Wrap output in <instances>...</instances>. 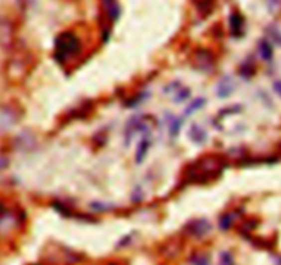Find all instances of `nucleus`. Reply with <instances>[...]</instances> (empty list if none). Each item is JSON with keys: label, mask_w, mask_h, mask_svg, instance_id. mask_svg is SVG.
Wrapping results in <instances>:
<instances>
[{"label": "nucleus", "mask_w": 281, "mask_h": 265, "mask_svg": "<svg viewBox=\"0 0 281 265\" xmlns=\"http://www.w3.org/2000/svg\"><path fill=\"white\" fill-rule=\"evenodd\" d=\"M81 51V41L77 36L72 32L61 33L55 40V58L63 63L67 59L80 54Z\"/></svg>", "instance_id": "obj_1"}, {"label": "nucleus", "mask_w": 281, "mask_h": 265, "mask_svg": "<svg viewBox=\"0 0 281 265\" xmlns=\"http://www.w3.org/2000/svg\"><path fill=\"white\" fill-rule=\"evenodd\" d=\"M136 133H143V135L149 133L147 118L144 116H135L128 121L127 127H125V140H127V143H129V140Z\"/></svg>", "instance_id": "obj_2"}, {"label": "nucleus", "mask_w": 281, "mask_h": 265, "mask_svg": "<svg viewBox=\"0 0 281 265\" xmlns=\"http://www.w3.org/2000/svg\"><path fill=\"white\" fill-rule=\"evenodd\" d=\"M211 231V224L206 219H195L185 226V232L193 238H203Z\"/></svg>", "instance_id": "obj_3"}, {"label": "nucleus", "mask_w": 281, "mask_h": 265, "mask_svg": "<svg viewBox=\"0 0 281 265\" xmlns=\"http://www.w3.org/2000/svg\"><path fill=\"white\" fill-rule=\"evenodd\" d=\"M236 89V83L231 76H224L220 78V81L217 83L215 87V95L221 98V99H225L228 96H231Z\"/></svg>", "instance_id": "obj_4"}, {"label": "nucleus", "mask_w": 281, "mask_h": 265, "mask_svg": "<svg viewBox=\"0 0 281 265\" xmlns=\"http://www.w3.org/2000/svg\"><path fill=\"white\" fill-rule=\"evenodd\" d=\"M196 67L202 72H210L214 67V58L210 54L209 51H203V52H198L196 54Z\"/></svg>", "instance_id": "obj_5"}, {"label": "nucleus", "mask_w": 281, "mask_h": 265, "mask_svg": "<svg viewBox=\"0 0 281 265\" xmlns=\"http://www.w3.org/2000/svg\"><path fill=\"white\" fill-rule=\"evenodd\" d=\"M149 147H151V136H149V133H145L141 136V140H140L138 150H136V155H135L136 164H141L145 160Z\"/></svg>", "instance_id": "obj_6"}, {"label": "nucleus", "mask_w": 281, "mask_h": 265, "mask_svg": "<svg viewBox=\"0 0 281 265\" xmlns=\"http://www.w3.org/2000/svg\"><path fill=\"white\" fill-rule=\"evenodd\" d=\"M188 136L192 140V143L195 144H203L207 140V133L199 124H192L191 125Z\"/></svg>", "instance_id": "obj_7"}, {"label": "nucleus", "mask_w": 281, "mask_h": 265, "mask_svg": "<svg viewBox=\"0 0 281 265\" xmlns=\"http://www.w3.org/2000/svg\"><path fill=\"white\" fill-rule=\"evenodd\" d=\"M229 28H231V33L235 37L242 36L243 33V17L239 12H233L229 17Z\"/></svg>", "instance_id": "obj_8"}, {"label": "nucleus", "mask_w": 281, "mask_h": 265, "mask_svg": "<svg viewBox=\"0 0 281 265\" xmlns=\"http://www.w3.org/2000/svg\"><path fill=\"white\" fill-rule=\"evenodd\" d=\"M102 4L105 7L107 15H109L113 21H117L118 17H120V12H121L118 1H117V0H102Z\"/></svg>", "instance_id": "obj_9"}, {"label": "nucleus", "mask_w": 281, "mask_h": 265, "mask_svg": "<svg viewBox=\"0 0 281 265\" xmlns=\"http://www.w3.org/2000/svg\"><path fill=\"white\" fill-rule=\"evenodd\" d=\"M206 98H203V96H199V98H196V99H193L189 105L184 109V113H182V117H189L191 114H193L195 111L200 110L202 107H203L204 105H206Z\"/></svg>", "instance_id": "obj_10"}, {"label": "nucleus", "mask_w": 281, "mask_h": 265, "mask_svg": "<svg viewBox=\"0 0 281 265\" xmlns=\"http://www.w3.org/2000/svg\"><path fill=\"white\" fill-rule=\"evenodd\" d=\"M258 51L261 58L266 62L272 61L273 58V48H272V44H270L268 40H261L258 43Z\"/></svg>", "instance_id": "obj_11"}, {"label": "nucleus", "mask_w": 281, "mask_h": 265, "mask_svg": "<svg viewBox=\"0 0 281 265\" xmlns=\"http://www.w3.org/2000/svg\"><path fill=\"white\" fill-rule=\"evenodd\" d=\"M189 263L191 265H211V260H210L209 254L196 252V253L191 254Z\"/></svg>", "instance_id": "obj_12"}, {"label": "nucleus", "mask_w": 281, "mask_h": 265, "mask_svg": "<svg viewBox=\"0 0 281 265\" xmlns=\"http://www.w3.org/2000/svg\"><path fill=\"white\" fill-rule=\"evenodd\" d=\"M170 96H171V100H173L174 103H181V102L187 100L188 98L191 96V89L187 88V87H184V85H181V87L177 89L176 92H173Z\"/></svg>", "instance_id": "obj_13"}, {"label": "nucleus", "mask_w": 281, "mask_h": 265, "mask_svg": "<svg viewBox=\"0 0 281 265\" xmlns=\"http://www.w3.org/2000/svg\"><path fill=\"white\" fill-rule=\"evenodd\" d=\"M235 213H225V215H222L220 217V221H218V224H220V228L222 231H228L229 228L232 227L233 224V221H235Z\"/></svg>", "instance_id": "obj_14"}, {"label": "nucleus", "mask_w": 281, "mask_h": 265, "mask_svg": "<svg viewBox=\"0 0 281 265\" xmlns=\"http://www.w3.org/2000/svg\"><path fill=\"white\" fill-rule=\"evenodd\" d=\"M182 117H176V118H173L171 120V124H170V129H169V133H170L171 138H176L177 135L180 133V129H181V125H182Z\"/></svg>", "instance_id": "obj_15"}, {"label": "nucleus", "mask_w": 281, "mask_h": 265, "mask_svg": "<svg viewBox=\"0 0 281 265\" xmlns=\"http://www.w3.org/2000/svg\"><path fill=\"white\" fill-rule=\"evenodd\" d=\"M220 265H236L231 252H222L220 256Z\"/></svg>", "instance_id": "obj_16"}, {"label": "nucleus", "mask_w": 281, "mask_h": 265, "mask_svg": "<svg viewBox=\"0 0 281 265\" xmlns=\"http://www.w3.org/2000/svg\"><path fill=\"white\" fill-rule=\"evenodd\" d=\"M91 208L94 210H98V212H109V210L113 209V208H110V205L103 204V202H94L91 205Z\"/></svg>", "instance_id": "obj_17"}, {"label": "nucleus", "mask_w": 281, "mask_h": 265, "mask_svg": "<svg viewBox=\"0 0 281 265\" xmlns=\"http://www.w3.org/2000/svg\"><path fill=\"white\" fill-rule=\"evenodd\" d=\"M273 88H275L276 92L281 96V80H277V81L273 83Z\"/></svg>", "instance_id": "obj_18"}]
</instances>
